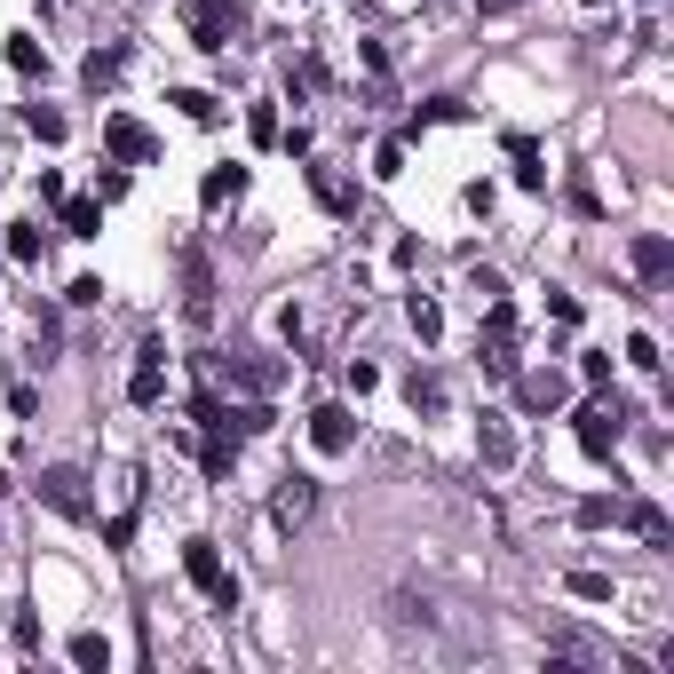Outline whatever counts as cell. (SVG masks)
Wrapping results in <instances>:
<instances>
[{"mask_svg":"<svg viewBox=\"0 0 674 674\" xmlns=\"http://www.w3.org/2000/svg\"><path fill=\"white\" fill-rule=\"evenodd\" d=\"M183 571H191V587L215 603V611H238V579L223 571V556H215V540H183Z\"/></svg>","mask_w":674,"mask_h":674,"instance_id":"6da1fadb","label":"cell"},{"mask_svg":"<svg viewBox=\"0 0 674 674\" xmlns=\"http://www.w3.org/2000/svg\"><path fill=\"white\" fill-rule=\"evenodd\" d=\"M619 437H627V405H619V397H611V405H603V397H595V405H579V445L595 452V460H603V452H619Z\"/></svg>","mask_w":674,"mask_h":674,"instance_id":"7a4b0ae2","label":"cell"},{"mask_svg":"<svg viewBox=\"0 0 674 674\" xmlns=\"http://www.w3.org/2000/svg\"><path fill=\"white\" fill-rule=\"evenodd\" d=\"M127 397H135V405H159V397H167V341H159V334H151L143 349H135V373H127Z\"/></svg>","mask_w":674,"mask_h":674,"instance_id":"3957f363","label":"cell"},{"mask_svg":"<svg viewBox=\"0 0 674 674\" xmlns=\"http://www.w3.org/2000/svg\"><path fill=\"white\" fill-rule=\"evenodd\" d=\"M230 32H238V8H230V0H191V40H199L207 56H223Z\"/></svg>","mask_w":674,"mask_h":674,"instance_id":"277c9868","label":"cell"},{"mask_svg":"<svg viewBox=\"0 0 674 674\" xmlns=\"http://www.w3.org/2000/svg\"><path fill=\"white\" fill-rule=\"evenodd\" d=\"M310 445L326 452V460H341V452L357 445V413H349V405H318V413H310Z\"/></svg>","mask_w":674,"mask_h":674,"instance_id":"5b68a950","label":"cell"},{"mask_svg":"<svg viewBox=\"0 0 674 674\" xmlns=\"http://www.w3.org/2000/svg\"><path fill=\"white\" fill-rule=\"evenodd\" d=\"M40 500H48L56 516H88V476H80V468H48V476H40Z\"/></svg>","mask_w":674,"mask_h":674,"instance_id":"8992f818","label":"cell"},{"mask_svg":"<svg viewBox=\"0 0 674 674\" xmlns=\"http://www.w3.org/2000/svg\"><path fill=\"white\" fill-rule=\"evenodd\" d=\"M310 508H318V476H286L278 500H270V524H302Z\"/></svg>","mask_w":674,"mask_h":674,"instance_id":"52a82bcc","label":"cell"},{"mask_svg":"<svg viewBox=\"0 0 674 674\" xmlns=\"http://www.w3.org/2000/svg\"><path fill=\"white\" fill-rule=\"evenodd\" d=\"M508 159H516V183H524V191H540V183H548V167H540V143H532V135H508Z\"/></svg>","mask_w":674,"mask_h":674,"instance_id":"ba28073f","label":"cell"},{"mask_svg":"<svg viewBox=\"0 0 674 674\" xmlns=\"http://www.w3.org/2000/svg\"><path fill=\"white\" fill-rule=\"evenodd\" d=\"M619 516L635 524V540H643V548H667V540H674V532H667V516H659L651 500H635V508H619Z\"/></svg>","mask_w":674,"mask_h":674,"instance_id":"9c48e42d","label":"cell"},{"mask_svg":"<svg viewBox=\"0 0 674 674\" xmlns=\"http://www.w3.org/2000/svg\"><path fill=\"white\" fill-rule=\"evenodd\" d=\"M104 143H112L119 159H151V135H143L135 119H104Z\"/></svg>","mask_w":674,"mask_h":674,"instance_id":"30bf717a","label":"cell"},{"mask_svg":"<svg viewBox=\"0 0 674 674\" xmlns=\"http://www.w3.org/2000/svg\"><path fill=\"white\" fill-rule=\"evenodd\" d=\"M476 445H484V468H508V460H516V429H508V421H484Z\"/></svg>","mask_w":674,"mask_h":674,"instance_id":"8fae6325","label":"cell"},{"mask_svg":"<svg viewBox=\"0 0 674 674\" xmlns=\"http://www.w3.org/2000/svg\"><path fill=\"white\" fill-rule=\"evenodd\" d=\"M64 230H72V238H96V230H104V207H96V199H64Z\"/></svg>","mask_w":674,"mask_h":674,"instance_id":"7c38bea8","label":"cell"},{"mask_svg":"<svg viewBox=\"0 0 674 674\" xmlns=\"http://www.w3.org/2000/svg\"><path fill=\"white\" fill-rule=\"evenodd\" d=\"M667 262H674L667 238H635V270H643V278H667Z\"/></svg>","mask_w":674,"mask_h":674,"instance_id":"4fadbf2b","label":"cell"},{"mask_svg":"<svg viewBox=\"0 0 674 674\" xmlns=\"http://www.w3.org/2000/svg\"><path fill=\"white\" fill-rule=\"evenodd\" d=\"M405 318H413V334H421V341H437V334H445V310H437L429 294H413V302H405Z\"/></svg>","mask_w":674,"mask_h":674,"instance_id":"5bb4252c","label":"cell"},{"mask_svg":"<svg viewBox=\"0 0 674 674\" xmlns=\"http://www.w3.org/2000/svg\"><path fill=\"white\" fill-rule=\"evenodd\" d=\"M238 191H246V167H215L199 199H207V207H223V199H238Z\"/></svg>","mask_w":674,"mask_h":674,"instance_id":"9a60e30c","label":"cell"},{"mask_svg":"<svg viewBox=\"0 0 674 674\" xmlns=\"http://www.w3.org/2000/svg\"><path fill=\"white\" fill-rule=\"evenodd\" d=\"M524 405H563V373H524Z\"/></svg>","mask_w":674,"mask_h":674,"instance_id":"2e32d148","label":"cell"},{"mask_svg":"<svg viewBox=\"0 0 674 674\" xmlns=\"http://www.w3.org/2000/svg\"><path fill=\"white\" fill-rule=\"evenodd\" d=\"M571 595H579V603H611V579H603V571H571Z\"/></svg>","mask_w":674,"mask_h":674,"instance_id":"e0dca14e","label":"cell"},{"mask_svg":"<svg viewBox=\"0 0 674 674\" xmlns=\"http://www.w3.org/2000/svg\"><path fill=\"white\" fill-rule=\"evenodd\" d=\"M8 254H16V262H40V223H16V230H8Z\"/></svg>","mask_w":674,"mask_h":674,"instance_id":"ac0fdd59","label":"cell"},{"mask_svg":"<svg viewBox=\"0 0 674 674\" xmlns=\"http://www.w3.org/2000/svg\"><path fill=\"white\" fill-rule=\"evenodd\" d=\"M167 104H183V119H199V127H207V119H215V96H199V88H175V96H167Z\"/></svg>","mask_w":674,"mask_h":674,"instance_id":"d6986e66","label":"cell"},{"mask_svg":"<svg viewBox=\"0 0 674 674\" xmlns=\"http://www.w3.org/2000/svg\"><path fill=\"white\" fill-rule=\"evenodd\" d=\"M310 183H318V199H326V207H349V183H341L334 167H310Z\"/></svg>","mask_w":674,"mask_h":674,"instance_id":"ffe728a7","label":"cell"},{"mask_svg":"<svg viewBox=\"0 0 674 674\" xmlns=\"http://www.w3.org/2000/svg\"><path fill=\"white\" fill-rule=\"evenodd\" d=\"M24 127H32L40 143H64V112H40V104H32V112H24Z\"/></svg>","mask_w":674,"mask_h":674,"instance_id":"44dd1931","label":"cell"},{"mask_svg":"<svg viewBox=\"0 0 674 674\" xmlns=\"http://www.w3.org/2000/svg\"><path fill=\"white\" fill-rule=\"evenodd\" d=\"M373 175L397 183V175H405V143H381V151H373Z\"/></svg>","mask_w":674,"mask_h":674,"instance_id":"7402d4cb","label":"cell"},{"mask_svg":"<svg viewBox=\"0 0 674 674\" xmlns=\"http://www.w3.org/2000/svg\"><path fill=\"white\" fill-rule=\"evenodd\" d=\"M72 659H80V667H112V643H104V635H80Z\"/></svg>","mask_w":674,"mask_h":674,"instance_id":"603a6c76","label":"cell"},{"mask_svg":"<svg viewBox=\"0 0 674 674\" xmlns=\"http://www.w3.org/2000/svg\"><path fill=\"white\" fill-rule=\"evenodd\" d=\"M246 127H254V143H278V135H286V127H278V104H254Z\"/></svg>","mask_w":674,"mask_h":674,"instance_id":"cb8c5ba5","label":"cell"},{"mask_svg":"<svg viewBox=\"0 0 674 674\" xmlns=\"http://www.w3.org/2000/svg\"><path fill=\"white\" fill-rule=\"evenodd\" d=\"M627 365H643V373H659V341H651V334H627Z\"/></svg>","mask_w":674,"mask_h":674,"instance_id":"d4e9b609","label":"cell"},{"mask_svg":"<svg viewBox=\"0 0 674 674\" xmlns=\"http://www.w3.org/2000/svg\"><path fill=\"white\" fill-rule=\"evenodd\" d=\"M8 64H16V72H40L48 56H40V40H8Z\"/></svg>","mask_w":674,"mask_h":674,"instance_id":"484cf974","label":"cell"},{"mask_svg":"<svg viewBox=\"0 0 674 674\" xmlns=\"http://www.w3.org/2000/svg\"><path fill=\"white\" fill-rule=\"evenodd\" d=\"M579 524L595 532V524H619V500H579Z\"/></svg>","mask_w":674,"mask_h":674,"instance_id":"4316f807","label":"cell"},{"mask_svg":"<svg viewBox=\"0 0 674 674\" xmlns=\"http://www.w3.org/2000/svg\"><path fill=\"white\" fill-rule=\"evenodd\" d=\"M413 405L421 413H445V381H413Z\"/></svg>","mask_w":674,"mask_h":674,"instance_id":"83f0119b","label":"cell"},{"mask_svg":"<svg viewBox=\"0 0 674 674\" xmlns=\"http://www.w3.org/2000/svg\"><path fill=\"white\" fill-rule=\"evenodd\" d=\"M112 72H119V48H112V56H104V48H96V56H88V88H104V80H112Z\"/></svg>","mask_w":674,"mask_h":674,"instance_id":"f1b7e54d","label":"cell"},{"mask_svg":"<svg viewBox=\"0 0 674 674\" xmlns=\"http://www.w3.org/2000/svg\"><path fill=\"white\" fill-rule=\"evenodd\" d=\"M484 8H516V0H484Z\"/></svg>","mask_w":674,"mask_h":674,"instance_id":"f546056e","label":"cell"},{"mask_svg":"<svg viewBox=\"0 0 674 674\" xmlns=\"http://www.w3.org/2000/svg\"><path fill=\"white\" fill-rule=\"evenodd\" d=\"M0 500H8V476H0Z\"/></svg>","mask_w":674,"mask_h":674,"instance_id":"4dcf8cb0","label":"cell"},{"mask_svg":"<svg viewBox=\"0 0 674 674\" xmlns=\"http://www.w3.org/2000/svg\"><path fill=\"white\" fill-rule=\"evenodd\" d=\"M643 8H651V0H643Z\"/></svg>","mask_w":674,"mask_h":674,"instance_id":"1f68e13d","label":"cell"}]
</instances>
